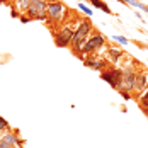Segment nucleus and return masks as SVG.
Returning <instances> with one entry per match:
<instances>
[{
	"instance_id": "39448f33",
	"label": "nucleus",
	"mask_w": 148,
	"mask_h": 148,
	"mask_svg": "<svg viewBox=\"0 0 148 148\" xmlns=\"http://www.w3.org/2000/svg\"><path fill=\"white\" fill-rule=\"evenodd\" d=\"M104 43H106L104 34H101V32L95 31L92 36H89V39L85 41V45H84V48H82L80 55H82V56H85V55H94V53H97V51L102 48Z\"/></svg>"
},
{
	"instance_id": "f8f14e48",
	"label": "nucleus",
	"mask_w": 148,
	"mask_h": 148,
	"mask_svg": "<svg viewBox=\"0 0 148 148\" xmlns=\"http://www.w3.org/2000/svg\"><path fill=\"white\" fill-rule=\"evenodd\" d=\"M138 102H140V107H141V111L148 114V89L145 90V92H141V94L138 95Z\"/></svg>"
},
{
	"instance_id": "7ed1b4c3",
	"label": "nucleus",
	"mask_w": 148,
	"mask_h": 148,
	"mask_svg": "<svg viewBox=\"0 0 148 148\" xmlns=\"http://www.w3.org/2000/svg\"><path fill=\"white\" fill-rule=\"evenodd\" d=\"M49 0H31L26 12L21 15L22 22L27 21H46V7Z\"/></svg>"
},
{
	"instance_id": "a211bd4d",
	"label": "nucleus",
	"mask_w": 148,
	"mask_h": 148,
	"mask_svg": "<svg viewBox=\"0 0 148 148\" xmlns=\"http://www.w3.org/2000/svg\"><path fill=\"white\" fill-rule=\"evenodd\" d=\"M0 148H15V147H12L10 143H7L5 140H2V138H0Z\"/></svg>"
},
{
	"instance_id": "6e6552de",
	"label": "nucleus",
	"mask_w": 148,
	"mask_h": 148,
	"mask_svg": "<svg viewBox=\"0 0 148 148\" xmlns=\"http://www.w3.org/2000/svg\"><path fill=\"white\" fill-rule=\"evenodd\" d=\"M84 63H85V66H89V68H92V70H101V72H104V68L107 70L109 66V61L107 60H99L97 56H94V55H87L85 58H84Z\"/></svg>"
},
{
	"instance_id": "f3484780",
	"label": "nucleus",
	"mask_w": 148,
	"mask_h": 148,
	"mask_svg": "<svg viewBox=\"0 0 148 148\" xmlns=\"http://www.w3.org/2000/svg\"><path fill=\"white\" fill-rule=\"evenodd\" d=\"M112 39H116V41H118V43H121V45H128V43H130V41H128L124 36H114Z\"/></svg>"
},
{
	"instance_id": "2eb2a0df",
	"label": "nucleus",
	"mask_w": 148,
	"mask_h": 148,
	"mask_svg": "<svg viewBox=\"0 0 148 148\" xmlns=\"http://www.w3.org/2000/svg\"><path fill=\"white\" fill-rule=\"evenodd\" d=\"M7 131H10V126H9V123H7L5 119L0 116V136H2V134H5Z\"/></svg>"
},
{
	"instance_id": "ddd939ff",
	"label": "nucleus",
	"mask_w": 148,
	"mask_h": 148,
	"mask_svg": "<svg viewBox=\"0 0 148 148\" xmlns=\"http://www.w3.org/2000/svg\"><path fill=\"white\" fill-rule=\"evenodd\" d=\"M90 5L92 7H95V9H101L102 12H106V14H112L111 12V9H109V5L106 3V2H102V0H89Z\"/></svg>"
},
{
	"instance_id": "423d86ee",
	"label": "nucleus",
	"mask_w": 148,
	"mask_h": 148,
	"mask_svg": "<svg viewBox=\"0 0 148 148\" xmlns=\"http://www.w3.org/2000/svg\"><path fill=\"white\" fill-rule=\"evenodd\" d=\"M134 78H136V72L133 68H126L123 70V77H121V84H119V94H130L134 90Z\"/></svg>"
},
{
	"instance_id": "20e7f679",
	"label": "nucleus",
	"mask_w": 148,
	"mask_h": 148,
	"mask_svg": "<svg viewBox=\"0 0 148 148\" xmlns=\"http://www.w3.org/2000/svg\"><path fill=\"white\" fill-rule=\"evenodd\" d=\"M73 26L72 24H61L56 31H53V39H55V45L58 48H68L72 43V38H73Z\"/></svg>"
},
{
	"instance_id": "4468645a",
	"label": "nucleus",
	"mask_w": 148,
	"mask_h": 148,
	"mask_svg": "<svg viewBox=\"0 0 148 148\" xmlns=\"http://www.w3.org/2000/svg\"><path fill=\"white\" fill-rule=\"evenodd\" d=\"M128 5H133L136 9H141L143 12H148V5H145L141 0H128Z\"/></svg>"
},
{
	"instance_id": "1a4fd4ad",
	"label": "nucleus",
	"mask_w": 148,
	"mask_h": 148,
	"mask_svg": "<svg viewBox=\"0 0 148 148\" xmlns=\"http://www.w3.org/2000/svg\"><path fill=\"white\" fill-rule=\"evenodd\" d=\"M148 89V73L147 72H141V73H136L134 78V90L133 92H145Z\"/></svg>"
},
{
	"instance_id": "6ab92c4d",
	"label": "nucleus",
	"mask_w": 148,
	"mask_h": 148,
	"mask_svg": "<svg viewBox=\"0 0 148 148\" xmlns=\"http://www.w3.org/2000/svg\"><path fill=\"white\" fill-rule=\"evenodd\" d=\"M5 3V5H12V0H0V5Z\"/></svg>"
},
{
	"instance_id": "9d476101",
	"label": "nucleus",
	"mask_w": 148,
	"mask_h": 148,
	"mask_svg": "<svg viewBox=\"0 0 148 148\" xmlns=\"http://www.w3.org/2000/svg\"><path fill=\"white\" fill-rule=\"evenodd\" d=\"M31 0H12V17H21V15L26 12V9H27V5H29Z\"/></svg>"
},
{
	"instance_id": "9b49d317",
	"label": "nucleus",
	"mask_w": 148,
	"mask_h": 148,
	"mask_svg": "<svg viewBox=\"0 0 148 148\" xmlns=\"http://www.w3.org/2000/svg\"><path fill=\"white\" fill-rule=\"evenodd\" d=\"M123 56H124V51L116 49V48H109V49H107V55H106V58H107L109 63H118Z\"/></svg>"
},
{
	"instance_id": "dca6fc26",
	"label": "nucleus",
	"mask_w": 148,
	"mask_h": 148,
	"mask_svg": "<svg viewBox=\"0 0 148 148\" xmlns=\"http://www.w3.org/2000/svg\"><path fill=\"white\" fill-rule=\"evenodd\" d=\"M78 9H80V10H82L85 15H87V17H90V15H92V10H90L87 5H84V3H78Z\"/></svg>"
},
{
	"instance_id": "f257e3e1",
	"label": "nucleus",
	"mask_w": 148,
	"mask_h": 148,
	"mask_svg": "<svg viewBox=\"0 0 148 148\" xmlns=\"http://www.w3.org/2000/svg\"><path fill=\"white\" fill-rule=\"evenodd\" d=\"M66 14H70V10H66V7L60 2V0H49L48 7H46V24L49 29L55 31L58 29L61 24H65V17Z\"/></svg>"
},
{
	"instance_id": "f03ea898",
	"label": "nucleus",
	"mask_w": 148,
	"mask_h": 148,
	"mask_svg": "<svg viewBox=\"0 0 148 148\" xmlns=\"http://www.w3.org/2000/svg\"><path fill=\"white\" fill-rule=\"evenodd\" d=\"M90 32H92V21H90L89 17H85V19H82L78 22V26H77V29L73 32V38H72V43H70L72 51L77 56H80V58H82L80 51H82V48L85 45V41L89 39Z\"/></svg>"
},
{
	"instance_id": "0eeeda50",
	"label": "nucleus",
	"mask_w": 148,
	"mask_h": 148,
	"mask_svg": "<svg viewBox=\"0 0 148 148\" xmlns=\"http://www.w3.org/2000/svg\"><path fill=\"white\" fill-rule=\"evenodd\" d=\"M104 82H107L112 89L118 90L119 84H121V77H123V70L121 68H112V66H109L107 70H104L102 73H101Z\"/></svg>"
}]
</instances>
